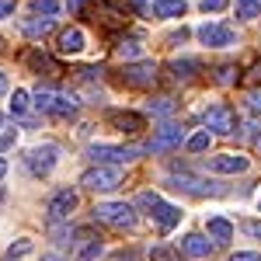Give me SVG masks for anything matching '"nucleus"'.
I'll list each match as a JSON object with an SVG mask.
<instances>
[{"label": "nucleus", "mask_w": 261, "mask_h": 261, "mask_svg": "<svg viewBox=\"0 0 261 261\" xmlns=\"http://www.w3.org/2000/svg\"><path fill=\"white\" fill-rule=\"evenodd\" d=\"M140 205L153 216V220H157V226H161L164 233H167V230H174V226L181 223V209H178V205H171V202H164L157 192H143Z\"/></svg>", "instance_id": "1"}, {"label": "nucleus", "mask_w": 261, "mask_h": 261, "mask_svg": "<svg viewBox=\"0 0 261 261\" xmlns=\"http://www.w3.org/2000/svg\"><path fill=\"white\" fill-rule=\"evenodd\" d=\"M143 153H150V146H105V143H94V146L87 150V157L94 164H115V167L136 161Z\"/></svg>", "instance_id": "2"}, {"label": "nucleus", "mask_w": 261, "mask_h": 261, "mask_svg": "<svg viewBox=\"0 0 261 261\" xmlns=\"http://www.w3.org/2000/svg\"><path fill=\"white\" fill-rule=\"evenodd\" d=\"M94 220L119 226V230H133L136 226V209L129 202H101V205H94Z\"/></svg>", "instance_id": "3"}, {"label": "nucleus", "mask_w": 261, "mask_h": 261, "mask_svg": "<svg viewBox=\"0 0 261 261\" xmlns=\"http://www.w3.org/2000/svg\"><path fill=\"white\" fill-rule=\"evenodd\" d=\"M35 108H39L42 115H73L77 112V101L70 98V94H60V91H45V87H39L35 91V101H32Z\"/></svg>", "instance_id": "4"}, {"label": "nucleus", "mask_w": 261, "mask_h": 261, "mask_svg": "<svg viewBox=\"0 0 261 261\" xmlns=\"http://www.w3.org/2000/svg\"><path fill=\"white\" fill-rule=\"evenodd\" d=\"M81 185L91 188V192H115V188L122 185V171L115 167V164H98V167L84 171Z\"/></svg>", "instance_id": "5"}, {"label": "nucleus", "mask_w": 261, "mask_h": 261, "mask_svg": "<svg viewBox=\"0 0 261 261\" xmlns=\"http://www.w3.org/2000/svg\"><path fill=\"white\" fill-rule=\"evenodd\" d=\"M56 161H60V146H56V143H42L35 150H28V157H24L28 171H32L35 178H45V174L56 167Z\"/></svg>", "instance_id": "6"}, {"label": "nucleus", "mask_w": 261, "mask_h": 261, "mask_svg": "<svg viewBox=\"0 0 261 261\" xmlns=\"http://www.w3.org/2000/svg\"><path fill=\"white\" fill-rule=\"evenodd\" d=\"M202 122H205L209 133H220V136H233V133H237V115H233V108H226V105H213V108L202 115Z\"/></svg>", "instance_id": "7"}, {"label": "nucleus", "mask_w": 261, "mask_h": 261, "mask_svg": "<svg viewBox=\"0 0 261 261\" xmlns=\"http://www.w3.org/2000/svg\"><path fill=\"white\" fill-rule=\"evenodd\" d=\"M77 205H81L77 192H73V188H60L53 199L45 202V213H49V220H53V223H60V220H70Z\"/></svg>", "instance_id": "8"}, {"label": "nucleus", "mask_w": 261, "mask_h": 261, "mask_svg": "<svg viewBox=\"0 0 261 261\" xmlns=\"http://www.w3.org/2000/svg\"><path fill=\"white\" fill-rule=\"evenodd\" d=\"M122 81L129 87H153L157 84V63L153 60H143V63H129L122 70Z\"/></svg>", "instance_id": "9"}, {"label": "nucleus", "mask_w": 261, "mask_h": 261, "mask_svg": "<svg viewBox=\"0 0 261 261\" xmlns=\"http://www.w3.org/2000/svg\"><path fill=\"white\" fill-rule=\"evenodd\" d=\"M171 188H178V192H188V195H220V185H209V181H199L192 178V174H174V178H167Z\"/></svg>", "instance_id": "10"}, {"label": "nucleus", "mask_w": 261, "mask_h": 261, "mask_svg": "<svg viewBox=\"0 0 261 261\" xmlns=\"http://www.w3.org/2000/svg\"><path fill=\"white\" fill-rule=\"evenodd\" d=\"M199 39L205 45H213V49H223V45H233V28H226V24H202L199 28Z\"/></svg>", "instance_id": "11"}, {"label": "nucleus", "mask_w": 261, "mask_h": 261, "mask_svg": "<svg viewBox=\"0 0 261 261\" xmlns=\"http://www.w3.org/2000/svg\"><path fill=\"white\" fill-rule=\"evenodd\" d=\"M247 157L241 153H220V157H209V171H216V174H241L247 171Z\"/></svg>", "instance_id": "12"}, {"label": "nucleus", "mask_w": 261, "mask_h": 261, "mask_svg": "<svg viewBox=\"0 0 261 261\" xmlns=\"http://www.w3.org/2000/svg\"><path fill=\"white\" fill-rule=\"evenodd\" d=\"M181 140H185V136H181L178 125H164V129H161V133H157L150 143H146V146H150V153H164V150H174V146H181Z\"/></svg>", "instance_id": "13"}, {"label": "nucleus", "mask_w": 261, "mask_h": 261, "mask_svg": "<svg viewBox=\"0 0 261 261\" xmlns=\"http://www.w3.org/2000/svg\"><path fill=\"white\" fill-rule=\"evenodd\" d=\"M181 251H185L188 258H209V254L216 251V244L209 241V237H202V233H188V237L181 241Z\"/></svg>", "instance_id": "14"}, {"label": "nucleus", "mask_w": 261, "mask_h": 261, "mask_svg": "<svg viewBox=\"0 0 261 261\" xmlns=\"http://www.w3.org/2000/svg\"><path fill=\"white\" fill-rule=\"evenodd\" d=\"M84 32L81 28H66V32H60V45H56V49H60V56H77V53H81L84 49Z\"/></svg>", "instance_id": "15"}, {"label": "nucleus", "mask_w": 261, "mask_h": 261, "mask_svg": "<svg viewBox=\"0 0 261 261\" xmlns=\"http://www.w3.org/2000/svg\"><path fill=\"white\" fill-rule=\"evenodd\" d=\"M108 122H112L119 133H129V136H136L143 129V115H136V112H112Z\"/></svg>", "instance_id": "16"}, {"label": "nucleus", "mask_w": 261, "mask_h": 261, "mask_svg": "<svg viewBox=\"0 0 261 261\" xmlns=\"http://www.w3.org/2000/svg\"><path fill=\"white\" fill-rule=\"evenodd\" d=\"M150 11H153V18H181L188 11V4L185 0H153Z\"/></svg>", "instance_id": "17"}, {"label": "nucleus", "mask_w": 261, "mask_h": 261, "mask_svg": "<svg viewBox=\"0 0 261 261\" xmlns=\"http://www.w3.org/2000/svg\"><path fill=\"white\" fill-rule=\"evenodd\" d=\"M205 230H209V237H213L216 244H226L230 237H233V223L223 220V216H213V220L205 223Z\"/></svg>", "instance_id": "18"}, {"label": "nucleus", "mask_w": 261, "mask_h": 261, "mask_svg": "<svg viewBox=\"0 0 261 261\" xmlns=\"http://www.w3.org/2000/svg\"><path fill=\"white\" fill-rule=\"evenodd\" d=\"M202 70L199 60H171V73L178 77V81H188V77H195Z\"/></svg>", "instance_id": "19"}, {"label": "nucleus", "mask_w": 261, "mask_h": 261, "mask_svg": "<svg viewBox=\"0 0 261 261\" xmlns=\"http://www.w3.org/2000/svg\"><path fill=\"white\" fill-rule=\"evenodd\" d=\"M28 66H35V70H45V73H60L56 60H49L45 53H39V49H32V53H28Z\"/></svg>", "instance_id": "20"}, {"label": "nucleus", "mask_w": 261, "mask_h": 261, "mask_svg": "<svg viewBox=\"0 0 261 261\" xmlns=\"http://www.w3.org/2000/svg\"><path fill=\"white\" fill-rule=\"evenodd\" d=\"M209 140H213V133H209V129H202V133H195V136H188L185 146H188L192 153H202V150H209Z\"/></svg>", "instance_id": "21"}, {"label": "nucleus", "mask_w": 261, "mask_h": 261, "mask_svg": "<svg viewBox=\"0 0 261 261\" xmlns=\"http://www.w3.org/2000/svg\"><path fill=\"white\" fill-rule=\"evenodd\" d=\"M53 28V18H35V21H24V35H32V39H39Z\"/></svg>", "instance_id": "22"}, {"label": "nucleus", "mask_w": 261, "mask_h": 261, "mask_svg": "<svg viewBox=\"0 0 261 261\" xmlns=\"http://www.w3.org/2000/svg\"><path fill=\"white\" fill-rule=\"evenodd\" d=\"M28 91H21V87H14V94H11V115H24L28 112Z\"/></svg>", "instance_id": "23"}, {"label": "nucleus", "mask_w": 261, "mask_h": 261, "mask_svg": "<svg viewBox=\"0 0 261 261\" xmlns=\"http://www.w3.org/2000/svg\"><path fill=\"white\" fill-rule=\"evenodd\" d=\"M261 14V0H241L237 4V18L241 21H251V18H258Z\"/></svg>", "instance_id": "24"}, {"label": "nucleus", "mask_w": 261, "mask_h": 261, "mask_svg": "<svg viewBox=\"0 0 261 261\" xmlns=\"http://www.w3.org/2000/svg\"><path fill=\"white\" fill-rule=\"evenodd\" d=\"M32 11L42 14V18H53L60 11V0H32Z\"/></svg>", "instance_id": "25"}, {"label": "nucleus", "mask_w": 261, "mask_h": 261, "mask_svg": "<svg viewBox=\"0 0 261 261\" xmlns=\"http://www.w3.org/2000/svg\"><path fill=\"white\" fill-rule=\"evenodd\" d=\"M115 53H119L122 60H136V56H140V42H136V39L122 42V45H119V49H115Z\"/></svg>", "instance_id": "26"}, {"label": "nucleus", "mask_w": 261, "mask_h": 261, "mask_svg": "<svg viewBox=\"0 0 261 261\" xmlns=\"http://www.w3.org/2000/svg\"><path fill=\"white\" fill-rule=\"evenodd\" d=\"M150 112H153V115H171V112H174V101H171V98L150 101Z\"/></svg>", "instance_id": "27"}, {"label": "nucleus", "mask_w": 261, "mask_h": 261, "mask_svg": "<svg viewBox=\"0 0 261 261\" xmlns=\"http://www.w3.org/2000/svg\"><path fill=\"white\" fill-rule=\"evenodd\" d=\"M150 261H181V258L171 247H153V251H150Z\"/></svg>", "instance_id": "28"}, {"label": "nucleus", "mask_w": 261, "mask_h": 261, "mask_svg": "<svg viewBox=\"0 0 261 261\" xmlns=\"http://www.w3.org/2000/svg\"><path fill=\"white\" fill-rule=\"evenodd\" d=\"M28 251H32V241H24V237H21L18 244H11V251H7V258H14V261H18L21 254H28Z\"/></svg>", "instance_id": "29"}, {"label": "nucleus", "mask_w": 261, "mask_h": 261, "mask_svg": "<svg viewBox=\"0 0 261 261\" xmlns=\"http://www.w3.org/2000/svg\"><path fill=\"white\" fill-rule=\"evenodd\" d=\"M233 73H237V66H230V63H226V66L216 70V81H220V84H233V81H237Z\"/></svg>", "instance_id": "30"}, {"label": "nucleus", "mask_w": 261, "mask_h": 261, "mask_svg": "<svg viewBox=\"0 0 261 261\" xmlns=\"http://www.w3.org/2000/svg\"><path fill=\"white\" fill-rule=\"evenodd\" d=\"M98 254H101V241H91V244L81 251V261H94Z\"/></svg>", "instance_id": "31"}, {"label": "nucleus", "mask_w": 261, "mask_h": 261, "mask_svg": "<svg viewBox=\"0 0 261 261\" xmlns=\"http://www.w3.org/2000/svg\"><path fill=\"white\" fill-rule=\"evenodd\" d=\"M244 233H251L254 241H261V220H247L244 223Z\"/></svg>", "instance_id": "32"}, {"label": "nucleus", "mask_w": 261, "mask_h": 261, "mask_svg": "<svg viewBox=\"0 0 261 261\" xmlns=\"http://www.w3.org/2000/svg\"><path fill=\"white\" fill-rule=\"evenodd\" d=\"M230 261H261V254H254V251H233Z\"/></svg>", "instance_id": "33"}, {"label": "nucleus", "mask_w": 261, "mask_h": 261, "mask_svg": "<svg viewBox=\"0 0 261 261\" xmlns=\"http://www.w3.org/2000/svg\"><path fill=\"white\" fill-rule=\"evenodd\" d=\"M226 7V0H202V11L209 14V11H223Z\"/></svg>", "instance_id": "34"}, {"label": "nucleus", "mask_w": 261, "mask_h": 261, "mask_svg": "<svg viewBox=\"0 0 261 261\" xmlns=\"http://www.w3.org/2000/svg\"><path fill=\"white\" fill-rule=\"evenodd\" d=\"M14 14V0H0V21Z\"/></svg>", "instance_id": "35"}, {"label": "nucleus", "mask_w": 261, "mask_h": 261, "mask_svg": "<svg viewBox=\"0 0 261 261\" xmlns=\"http://www.w3.org/2000/svg\"><path fill=\"white\" fill-rule=\"evenodd\" d=\"M244 81H247V84H261V63H254V66H251V73H247Z\"/></svg>", "instance_id": "36"}, {"label": "nucleus", "mask_w": 261, "mask_h": 261, "mask_svg": "<svg viewBox=\"0 0 261 261\" xmlns=\"http://www.w3.org/2000/svg\"><path fill=\"white\" fill-rule=\"evenodd\" d=\"M112 261H140V254H136V251H125V254H115Z\"/></svg>", "instance_id": "37"}, {"label": "nucleus", "mask_w": 261, "mask_h": 261, "mask_svg": "<svg viewBox=\"0 0 261 261\" xmlns=\"http://www.w3.org/2000/svg\"><path fill=\"white\" fill-rule=\"evenodd\" d=\"M7 146H14V133H4L0 136V150H7Z\"/></svg>", "instance_id": "38"}, {"label": "nucleus", "mask_w": 261, "mask_h": 261, "mask_svg": "<svg viewBox=\"0 0 261 261\" xmlns=\"http://www.w3.org/2000/svg\"><path fill=\"white\" fill-rule=\"evenodd\" d=\"M251 112H261V91L251 94Z\"/></svg>", "instance_id": "39"}, {"label": "nucleus", "mask_w": 261, "mask_h": 261, "mask_svg": "<svg viewBox=\"0 0 261 261\" xmlns=\"http://www.w3.org/2000/svg\"><path fill=\"white\" fill-rule=\"evenodd\" d=\"M66 7H70V11L77 14V11H81V7H84V0H66Z\"/></svg>", "instance_id": "40"}, {"label": "nucleus", "mask_w": 261, "mask_h": 261, "mask_svg": "<svg viewBox=\"0 0 261 261\" xmlns=\"http://www.w3.org/2000/svg\"><path fill=\"white\" fill-rule=\"evenodd\" d=\"M4 91H7V73L0 70V94H4Z\"/></svg>", "instance_id": "41"}, {"label": "nucleus", "mask_w": 261, "mask_h": 261, "mask_svg": "<svg viewBox=\"0 0 261 261\" xmlns=\"http://www.w3.org/2000/svg\"><path fill=\"white\" fill-rule=\"evenodd\" d=\"M42 261H63L60 254H42Z\"/></svg>", "instance_id": "42"}, {"label": "nucleus", "mask_w": 261, "mask_h": 261, "mask_svg": "<svg viewBox=\"0 0 261 261\" xmlns=\"http://www.w3.org/2000/svg\"><path fill=\"white\" fill-rule=\"evenodd\" d=\"M4 174H7V161L0 157V178H4Z\"/></svg>", "instance_id": "43"}, {"label": "nucleus", "mask_w": 261, "mask_h": 261, "mask_svg": "<svg viewBox=\"0 0 261 261\" xmlns=\"http://www.w3.org/2000/svg\"><path fill=\"white\" fill-rule=\"evenodd\" d=\"M254 150H261V133H254Z\"/></svg>", "instance_id": "44"}, {"label": "nucleus", "mask_w": 261, "mask_h": 261, "mask_svg": "<svg viewBox=\"0 0 261 261\" xmlns=\"http://www.w3.org/2000/svg\"><path fill=\"white\" fill-rule=\"evenodd\" d=\"M133 7H146V0H133Z\"/></svg>", "instance_id": "45"}, {"label": "nucleus", "mask_w": 261, "mask_h": 261, "mask_svg": "<svg viewBox=\"0 0 261 261\" xmlns=\"http://www.w3.org/2000/svg\"><path fill=\"white\" fill-rule=\"evenodd\" d=\"M4 261H14V258H4Z\"/></svg>", "instance_id": "46"}, {"label": "nucleus", "mask_w": 261, "mask_h": 261, "mask_svg": "<svg viewBox=\"0 0 261 261\" xmlns=\"http://www.w3.org/2000/svg\"><path fill=\"white\" fill-rule=\"evenodd\" d=\"M258 205H261V199H258Z\"/></svg>", "instance_id": "47"}, {"label": "nucleus", "mask_w": 261, "mask_h": 261, "mask_svg": "<svg viewBox=\"0 0 261 261\" xmlns=\"http://www.w3.org/2000/svg\"><path fill=\"white\" fill-rule=\"evenodd\" d=\"M0 49H4V45H0Z\"/></svg>", "instance_id": "48"}]
</instances>
